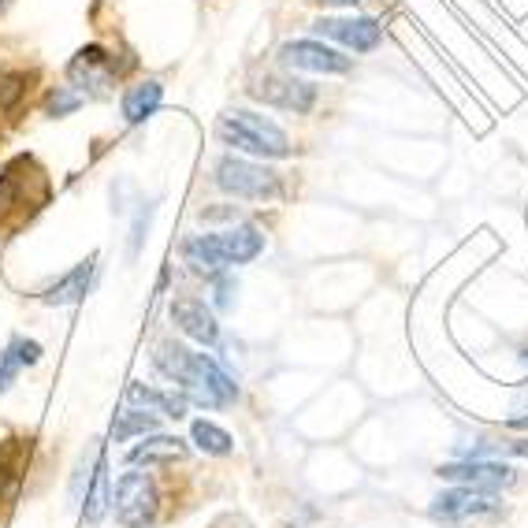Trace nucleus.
<instances>
[{"instance_id": "1", "label": "nucleus", "mask_w": 528, "mask_h": 528, "mask_svg": "<svg viewBox=\"0 0 528 528\" xmlns=\"http://www.w3.org/2000/svg\"><path fill=\"white\" fill-rule=\"evenodd\" d=\"M153 365H157L172 383L183 387V395L198 406H209V410H220V406H231L238 398V383L227 376L209 354H194L190 346L175 343V339H164L153 350Z\"/></svg>"}, {"instance_id": "2", "label": "nucleus", "mask_w": 528, "mask_h": 528, "mask_svg": "<svg viewBox=\"0 0 528 528\" xmlns=\"http://www.w3.org/2000/svg\"><path fill=\"white\" fill-rule=\"evenodd\" d=\"M264 250V235L261 227L253 224H238L227 227V231H216V235H194L183 242V261L198 272V276H224L227 268L235 264H250L253 257H261Z\"/></svg>"}, {"instance_id": "3", "label": "nucleus", "mask_w": 528, "mask_h": 528, "mask_svg": "<svg viewBox=\"0 0 528 528\" xmlns=\"http://www.w3.org/2000/svg\"><path fill=\"white\" fill-rule=\"evenodd\" d=\"M216 138L224 146L238 149V153H250V157H264V160L291 157V138H287V131L276 127L268 116L246 112V108L224 112V116L216 119Z\"/></svg>"}, {"instance_id": "4", "label": "nucleus", "mask_w": 528, "mask_h": 528, "mask_svg": "<svg viewBox=\"0 0 528 528\" xmlns=\"http://www.w3.org/2000/svg\"><path fill=\"white\" fill-rule=\"evenodd\" d=\"M49 198V183L45 172L30 157H15L4 172H0V227L8 220H23L30 212H38Z\"/></svg>"}, {"instance_id": "5", "label": "nucleus", "mask_w": 528, "mask_h": 528, "mask_svg": "<svg viewBox=\"0 0 528 528\" xmlns=\"http://www.w3.org/2000/svg\"><path fill=\"white\" fill-rule=\"evenodd\" d=\"M216 186L246 201H276L283 194L279 172L264 168V164H253V160L231 157V153L220 157V164H216Z\"/></svg>"}, {"instance_id": "6", "label": "nucleus", "mask_w": 528, "mask_h": 528, "mask_svg": "<svg viewBox=\"0 0 528 528\" xmlns=\"http://www.w3.org/2000/svg\"><path fill=\"white\" fill-rule=\"evenodd\" d=\"M112 510L123 528H146L160 517V488L149 473H123L112 491Z\"/></svg>"}, {"instance_id": "7", "label": "nucleus", "mask_w": 528, "mask_h": 528, "mask_svg": "<svg viewBox=\"0 0 528 528\" xmlns=\"http://www.w3.org/2000/svg\"><path fill=\"white\" fill-rule=\"evenodd\" d=\"M439 480H450L458 488H476V491H502L514 484V469L502 462H484V458H465V462H450L436 469Z\"/></svg>"}, {"instance_id": "8", "label": "nucleus", "mask_w": 528, "mask_h": 528, "mask_svg": "<svg viewBox=\"0 0 528 528\" xmlns=\"http://www.w3.org/2000/svg\"><path fill=\"white\" fill-rule=\"evenodd\" d=\"M279 64L291 71H313V75H346L354 60L328 49L324 41H287L279 49Z\"/></svg>"}, {"instance_id": "9", "label": "nucleus", "mask_w": 528, "mask_h": 528, "mask_svg": "<svg viewBox=\"0 0 528 528\" xmlns=\"http://www.w3.org/2000/svg\"><path fill=\"white\" fill-rule=\"evenodd\" d=\"M253 97L264 101V105H272V108H283V112L305 116L309 108L317 105V86H313V82L294 79V75H264V79L253 86Z\"/></svg>"}, {"instance_id": "10", "label": "nucleus", "mask_w": 528, "mask_h": 528, "mask_svg": "<svg viewBox=\"0 0 528 528\" xmlns=\"http://www.w3.org/2000/svg\"><path fill=\"white\" fill-rule=\"evenodd\" d=\"M313 30H317L320 38L339 41V45L354 49V53H372L383 38L380 23L369 19V15H350V19H328V15H324V19L313 23Z\"/></svg>"}, {"instance_id": "11", "label": "nucleus", "mask_w": 528, "mask_h": 528, "mask_svg": "<svg viewBox=\"0 0 528 528\" xmlns=\"http://www.w3.org/2000/svg\"><path fill=\"white\" fill-rule=\"evenodd\" d=\"M499 510V499L491 491H476V488H450L443 495L432 499L428 514L436 521H465V517H484Z\"/></svg>"}, {"instance_id": "12", "label": "nucleus", "mask_w": 528, "mask_h": 528, "mask_svg": "<svg viewBox=\"0 0 528 528\" xmlns=\"http://www.w3.org/2000/svg\"><path fill=\"white\" fill-rule=\"evenodd\" d=\"M116 56L108 53L105 45H86L79 53L71 56V64H67V79L71 86H79V90H105L108 82L116 79Z\"/></svg>"}, {"instance_id": "13", "label": "nucleus", "mask_w": 528, "mask_h": 528, "mask_svg": "<svg viewBox=\"0 0 528 528\" xmlns=\"http://www.w3.org/2000/svg\"><path fill=\"white\" fill-rule=\"evenodd\" d=\"M172 320H175V328L183 331L186 339H194V343H201V346L220 343V324H216L212 309L201 302V298H175Z\"/></svg>"}, {"instance_id": "14", "label": "nucleus", "mask_w": 528, "mask_h": 528, "mask_svg": "<svg viewBox=\"0 0 528 528\" xmlns=\"http://www.w3.org/2000/svg\"><path fill=\"white\" fill-rule=\"evenodd\" d=\"M27 462H30V439L0 443V506H8L19 495L23 476H27Z\"/></svg>"}, {"instance_id": "15", "label": "nucleus", "mask_w": 528, "mask_h": 528, "mask_svg": "<svg viewBox=\"0 0 528 528\" xmlns=\"http://www.w3.org/2000/svg\"><path fill=\"white\" fill-rule=\"evenodd\" d=\"M93 268H97V257H86L82 264H75L67 276H60L49 287V291L41 294V302L45 305H75L86 298V291H90V283H93Z\"/></svg>"}, {"instance_id": "16", "label": "nucleus", "mask_w": 528, "mask_h": 528, "mask_svg": "<svg viewBox=\"0 0 528 528\" xmlns=\"http://www.w3.org/2000/svg\"><path fill=\"white\" fill-rule=\"evenodd\" d=\"M186 454V443L175 436H149L142 439L138 447H131V454H127V462L131 465H172V462H183Z\"/></svg>"}, {"instance_id": "17", "label": "nucleus", "mask_w": 528, "mask_h": 528, "mask_svg": "<svg viewBox=\"0 0 528 528\" xmlns=\"http://www.w3.org/2000/svg\"><path fill=\"white\" fill-rule=\"evenodd\" d=\"M127 398L134 406H146L149 413H164V417H186V406L190 398L186 395H175V391H157V387H146V383H131L127 387Z\"/></svg>"}, {"instance_id": "18", "label": "nucleus", "mask_w": 528, "mask_h": 528, "mask_svg": "<svg viewBox=\"0 0 528 528\" xmlns=\"http://www.w3.org/2000/svg\"><path fill=\"white\" fill-rule=\"evenodd\" d=\"M160 101H164V86L157 79L138 82V86H131V90L123 93V119L127 123H146L160 108Z\"/></svg>"}, {"instance_id": "19", "label": "nucleus", "mask_w": 528, "mask_h": 528, "mask_svg": "<svg viewBox=\"0 0 528 528\" xmlns=\"http://www.w3.org/2000/svg\"><path fill=\"white\" fill-rule=\"evenodd\" d=\"M108 506H112V484H108L105 458H97V469H93L90 488H86V502H82V514H86L90 525H97L108 514Z\"/></svg>"}, {"instance_id": "20", "label": "nucleus", "mask_w": 528, "mask_h": 528, "mask_svg": "<svg viewBox=\"0 0 528 528\" xmlns=\"http://www.w3.org/2000/svg\"><path fill=\"white\" fill-rule=\"evenodd\" d=\"M157 428H160L157 413H149V410H123L116 417V424H112V436H116V443H127V439L149 436V432H157Z\"/></svg>"}, {"instance_id": "21", "label": "nucleus", "mask_w": 528, "mask_h": 528, "mask_svg": "<svg viewBox=\"0 0 528 528\" xmlns=\"http://www.w3.org/2000/svg\"><path fill=\"white\" fill-rule=\"evenodd\" d=\"M190 439L198 443V450H205V454H216V458H224V454H231L235 450V439L227 436L220 424L212 421H194L190 424Z\"/></svg>"}, {"instance_id": "22", "label": "nucleus", "mask_w": 528, "mask_h": 528, "mask_svg": "<svg viewBox=\"0 0 528 528\" xmlns=\"http://www.w3.org/2000/svg\"><path fill=\"white\" fill-rule=\"evenodd\" d=\"M30 90V75L23 71H0V112H12Z\"/></svg>"}, {"instance_id": "23", "label": "nucleus", "mask_w": 528, "mask_h": 528, "mask_svg": "<svg viewBox=\"0 0 528 528\" xmlns=\"http://www.w3.org/2000/svg\"><path fill=\"white\" fill-rule=\"evenodd\" d=\"M82 105V97L71 86H56L49 97H45V116H53V119H60V116H71L75 108Z\"/></svg>"}, {"instance_id": "24", "label": "nucleus", "mask_w": 528, "mask_h": 528, "mask_svg": "<svg viewBox=\"0 0 528 528\" xmlns=\"http://www.w3.org/2000/svg\"><path fill=\"white\" fill-rule=\"evenodd\" d=\"M8 350L15 354V361H19V365H38V361H41V343H34V339H15Z\"/></svg>"}, {"instance_id": "25", "label": "nucleus", "mask_w": 528, "mask_h": 528, "mask_svg": "<svg viewBox=\"0 0 528 528\" xmlns=\"http://www.w3.org/2000/svg\"><path fill=\"white\" fill-rule=\"evenodd\" d=\"M19 369H23V365L15 361L12 350H4V354H0V391H8V387H12L15 376H19Z\"/></svg>"}, {"instance_id": "26", "label": "nucleus", "mask_w": 528, "mask_h": 528, "mask_svg": "<svg viewBox=\"0 0 528 528\" xmlns=\"http://www.w3.org/2000/svg\"><path fill=\"white\" fill-rule=\"evenodd\" d=\"M149 216H153V205H146V209L138 212V220H134V231H131V257H138V250H142V238H146Z\"/></svg>"}, {"instance_id": "27", "label": "nucleus", "mask_w": 528, "mask_h": 528, "mask_svg": "<svg viewBox=\"0 0 528 528\" xmlns=\"http://www.w3.org/2000/svg\"><path fill=\"white\" fill-rule=\"evenodd\" d=\"M212 283H216V305H220V309H231V302H235V298H231V294H235V279L216 276Z\"/></svg>"}, {"instance_id": "28", "label": "nucleus", "mask_w": 528, "mask_h": 528, "mask_svg": "<svg viewBox=\"0 0 528 528\" xmlns=\"http://www.w3.org/2000/svg\"><path fill=\"white\" fill-rule=\"evenodd\" d=\"M201 220H238V209L220 205V209H201Z\"/></svg>"}, {"instance_id": "29", "label": "nucleus", "mask_w": 528, "mask_h": 528, "mask_svg": "<svg viewBox=\"0 0 528 528\" xmlns=\"http://www.w3.org/2000/svg\"><path fill=\"white\" fill-rule=\"evenodd\" d=\"M510 454H521V458H528V439H517V443H510Z\"/></svg>"}, {"instance_id": "30", "label": "nucleus", "mask_w": 528, "mask_h": 528, "mask_svg": "<svg viewBox=\"0 0 528 528\" xmlns=\"http://www.w3.org/2000/svg\"><path fill=\"white\" fill-rule=\"evenodd\" d=\"M212 528H224V517H216V521H212Z\"/></svg>"}, {"instance_id": "31", "label": "nucleus", "mask_w": 528, "mask_h": 528, "mask_svg": "<svg viewBox=\"0 0 528 528\" xmlns=\"http://www.w3.org/2000/svg\"><path fill=\"white\" fill-rule=\"evenodd\" d=\"M343 4H357V0H343Z\"/></svg>"}]
</instances>
